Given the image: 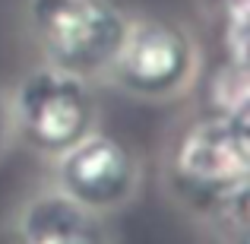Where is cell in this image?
I'll return each mask as SVG.
<instances>
[{
  "label": "cell",
  "mask_w": 250,
  "mask_h": 244,
  "mask_svg": "<svg viewBox=\"0 0 250 244\" xmlns=\"http://www.w3.org/2000/svg\"><path fill=\"white\" fill-rule=\"evenodd\" d=\"M165 184L187 213L219 228L247 232L250 124L247 114L203 111L171 140Z\"/></svg>",
  "instance_id": "cell-1"
},
{
  "label": "cell",
  "mask_w": 250,
  "mask_h": 244,
  "mask_svg": "<svg viewBox=\"0 0 250 244\" xmlns=\"http://www.w3.org/2000/svg\"><path fill=\"white\" fill-rule=\"evenodd\" d=\"M6 111L10 130L44 159H57L95 127V95L89 76L48 61L16 83L6 98Z\"/></svg>",
  "instance_id": "cell-2"
},
{
  "label": "cell",
  "mask_w": 250,
  "mask_h": 244,
  "mask_svg": "<svg viewBox=\"0 0 250 244\" xmlns=\"http://www.w3.org/2000/svg\"><path fill=\"white\" fill-rule=\"evenodd\" d=\"M29 32L44 61L83 76H104L130 16L114 0H29Z\"/></svg>",
  "instance_id": "cell-3"
},
{
  "label": "cell",
  "mask_w": 250,
  "mask_h": 244,
  "mask_svg": "<svg viewBox=\"0 0 250 244\" xmlns=\"http://www.w3.org/2000/svg\"><path fill=\"white\" fill-rule=\"evenodd\" d=\"M200 73L196 42L181 22L155 16H130L124 42L104 70L117 89L136 98H174Z\"/></svg>",
  "instance_id": "cell-4"
},
{
  "label": "cell",
  "mask_w": 250,
  "mask_h": 244,
  "mask_svg": "<svg viewBox=\"0 0 250 244\" xmlns=\"http://www.w3.org/2000/svg\"><path fill=\"white\" fill-rule=\"evenodd\" d=\"M51 162L54 187L98 216L124 209L140 190V162L133 149L98 127Z\"/></svg>",
  "instance_id": "cell-5"
},
{
  "label": "cell",
  "mask_w": 250,
  "mask_h": 244,
  "mask_svg": "<svg viewBox=\"0 0 250 244\" xmlns=\"http://www.w3.org/2000/svg\"><path fill=\"white\" fill-rule=\"evenodd\" d=\"M13 244H111L104 216L70 200L63 190L44 187L19 206Z\"/></svg>",
  "instance_id": "cell-6"
},
{
  "label": "cell",
  "mask_w": 250,
  "mask_h": 244,
  "mask_svg": "<svg viewBox=\"0 0 250 244\" xmlns=\"http://www.w3.org/2000/svg\"><path fill=\"white\" fill-rule=\"evenodd\" d=\"M206 111L247 114V67L225 61L206 86Z\"/></svg>",
  "instance_id": "cell-7"
},
{
  "label": "cell",
  "mask_w": 250,
  "mask_h": 244,
  "mask_svg": "<svg viewBox=\"0 0 250 244\" xmlns=\"http://www.w3.org/2000/svg\"><path fill=\"white\" fill-rule=\"evenodd\" d=\"M10 136H13V130H10V111H6V98L0 95V153L6 149Z\"/></svg>",
  "instance_id": "cell-8"
},
{
  "label": "cell",
  "mask_w": 250,
  "mask_h": 244,
  "mask_svg": "<svg viewBox=\"0 0 250 244\" xmlns=\"http://www.w3.org/2000/svg\"><path fill=\"white\" fill-rule=\"evenodd\" d=\"M209 6H215L219 13H228V10H234V6H244V3H250V0H206Z\"/></svg>",
  "instance_id": "cell-9"
}]
</instances>
